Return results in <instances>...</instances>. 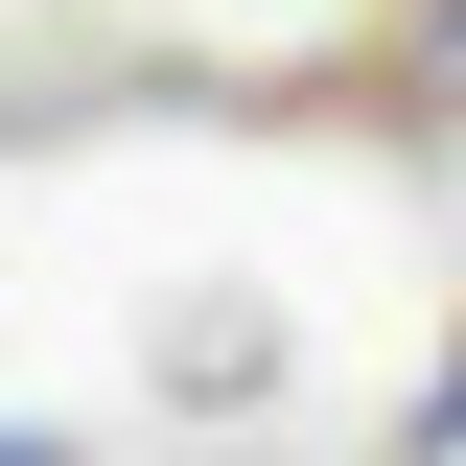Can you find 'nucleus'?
<instances>
[{
	"label": "nucleus",
	"instance_id": "obj_2",
	"mask_svg": "<svg viewBox=\"0 0 466 466\" xmlns=\"http://www.w3.org/2000/svg\"><path fill=\"white\" fill-rule=\"evenodd\" d=\"M0 466H70V443H47V420H0Z\"/></svg>",
	"mask_w": 466,
	"mask_h": 466
},
{
	"label": "nucleus",
	"instance_id": "obj_3",
	"mask_svg": "<svg viewBox=\"0 0 466 466\" xmlns=\"http://www.w3.org/2000/svg\"><path fill=\"white\" fill-rule=\"evenodd\" d=\"M443 443H466V350H443Z\"/></svg>",
	"mask_w": 466,
	"mask_h": 466
},
{
	"label": "nucleus",
	"instance_id": "obj_1",
	"mask_svg": "<svg viewBox=\"0 0 466 466\" xmlns=\"http://www.w3.org/2000/svg\"><path fill=\"white\" fill-rule=\"evenodd\" d=\"M397 94H420V116H466V0L420 24V70H397Z\"/></svg>",
	"mask_w": 466,
	"mask_h": 466
}]
</instances>
